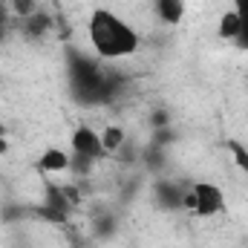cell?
Returning a JSON list of instances; mask_svg holds the SVG:
<instances>
[{"mask_svg": "<svg viewBox=\"0 0 248 248\" xmlns=\"http://www.w3.org/2000/svg\"><path fill=\"white\" fill-rule=\"evenodd\" d=\"M9 6H12V12H15L17 17H32V15L38 12L35 0H9Z\"/></svg>", "mask_w": 248, "mask_h": 248, "instance_id": "10", "label": "cell"}, {"mask_svg": "<svg viewBox=\"0 0 248 248\" xmlns=\"http://www.w3.org/2000/svg\"><path fill=\"white\" fill-rule=\"evenodd\" d=\"M234 9H237V15H240V20H243V29H240V38H237V44L248 49V0H234Z\"/></svg>", "mask_w": 248, "mask_h": 248, "instance_id": "9", "label": "cell"}, {"mask_svg": "<svg viewBox=\"0 0 248 248\" xmlns=\"http://www.w3.org/2000/svg\"><path fill=\"white\" fill-rule=\"evenodd\" d=\"M101 144H104V153H116L124 147V127L119 124H110L101 130Z\"/></svg>", "mask_w": 248, "mask_h": 248, "instance_id": "8", "label": "cell"}, {"mask_svg": "<svg viewBox=\"0 0 248 248\" xmlns=\"http://www.w3.org/2000/svg\"><path fill=\"white\" fill-rule=\"evenodd\" d=\"M6 136V124H3V119H0V139Z\"/></svg>", "mask_w": 248, "mask_h": 248, "instance_id": "13", "label": "cell"}, {"mask_svg": "<svg viewBox=\"0 0 248 248\" xmlns=\"http://www.w3.org/2000/svg\"><path fill=\"white\" fill-rule=\"evenodd\" d=\"M69 159H72V156H66L61 147H46V150L38 156L35 168H38L41 173H63V170H69Z\"/></svg>", "mask_w": 248, "mask_h": 248, "instance_id": "4", "label": "cell"}, {"mask_svg": "<svg viewBox=\"0 0 248 248\" xmlns=\"http://www.w3.org/2000/svg\"><path fill=\"white\" fill-rule=\"evenodd\" d=\"M6 153H9V141H6V136H3V139H0V156H6Z\"/></svg>", "mask_w": 248, "mask_h": 248, "instance_id": "12", "label": "cell"}, {"mask_svg": "<svg viewBox=\"0 0 248 248\" xmlns=\"http://www.w3.org/2000/svg\"><path fill=\"white\" fill-rule=\"evenodd\" d=\"M182 199H185V190L176 182H159L156 185V202L162 208H182Z\"/></svg>", "mask_w": 248, "mask_h": 248, "instance_id": "6", "label": "cell"}, {"mask_svg": "<svg viewBox=\"0 0 248 248\" xmlns=\"http://www.w3.org/2000/svg\"><path fill=\"white\" fill-rule=\"evenodd\" d=\"M231 150H234V159H237L240 170L248 176V150H246V147H240V144H231Z\"/></svg>", "mask_w": 248, "mask_h": 248, "instance_id": "11", "label": "cell"}, {"mask_svg": "<svg viewBox=\"0 0 248 248\" xmlns=\"http://www.w3.org/2000/svg\"><path fill=\"white\" fill-rule=\"evenodd\" d=\"M240 29H243V20H240V15H237V9H228V12H222L219 15V38H225V41H237L240 38Z\"/></svg>", "mask_w": 248, "mask_h": 248, "instance_id": "7", "label": "cell"}, {"mask_svg": "<svg viewBox=\"0 0 248 248\" xmlns=\"http://www.w3.org/2000/svg\"><path fill=\"white\" fill-rule=\"evenodd\" d=\"M87 35H90V44H93V52L104 61H119V58H130L139 52L141 46V38L139 32L119 17L113 9H95L90 15V23H87Z\"/></svg>", "mask_w": 248, "mask_h": 248, "instance_id": "1", "label": "cell"}, {"mask_svg": "<svg viewBox=\"0 0 248 248\" xmlns=\"http://www.w3.org/2000/svg\"><path fill=\"white\" fill-rule=\"evenodd\" d=\"M69 147L75 156H87L93 162H98L104 156V144H101V133L93 130L90 124H78L72 130V139H69Z\"/></svg>", "mask_w": 248, "mask_h": 248, "instance_id": "3", "label": "cell"}, {"mask_svg": "<svg viewBox=\"0 0 248 248\" xmlns=\"http://www.w3.org/2000/svg\"><path fill=\"white\" fill-rule=\"evenodd\" d=\"M153 12L165 26H179L185 17V0H153Z\"/></svg>", "mask_w": 248, "mask_h": 248, "instance_id": "5", "label": "cell"}, {"mask_svg": "<svg viewBox=\"0 0 248 248\" xmlns=\"http://www.w3.org/2000/svg\"><path fill=\"white\" fill-rule=\"evenodd\" d=\"M182 208L193 211L196 217H205V219L208 217H219V214H225V193L214 182H193L185 190Z\"/></svg>", "mask_w": 248, "mask_h": 248, "instance_id": "2", "label": "cell"}]
</instances>
